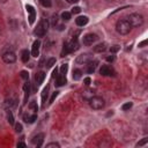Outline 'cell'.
Here are the masks:
<instances>
[{"label": "cell", "instance_id": "6da1fadb", "mask_svg": "<svg viewBox=\"0 0 148 148\" xmlns=\"http://www.w3.org/2000/svg\"><path fill=\"white\" fill-rule=\"evenodd\" d=\"M116 30L120 35H127L132 30V26L127 21V19H120L116 23Z\"/></svg>", "mask_w": 148, "mask_h": 148}, {"label": "cell", "instance_id": "7a4b0ae2", "mask_svg": "<svg viewBox=\"0 0 148 148\" xmlns=\"http://www.w3.org/2000/svg\"><path fill=\"white\" fill-rule=\"evenodd\" d=\"M48 29H49V21L46 19H42L35 29V35L38 37H43L48 33Z\"/></svg>", "mask_w": 148, "mask_h": 148}, {"label": "cell", "instance_id": "3957f363", "mask_svg": "<svg viewBox=\"0 0 148 148\" xmlns=\"http://www.w3.org/2000/svg\"><path fill=\"white\" fill-rule=\"evenodd\" d=\"M126 19H127V21L130 22V24L132 26V28H133V27H140V26H142V23H143V16L140 15V14H138V13L130 14Z\"/></svg>", "mask_w": 148, "mask_h": 148}, {"label": "cell", "instance_id": "277c9868", "mask_svg": "<svg viewBox=\"0 0 148 148\" xmlns=\"http://www.w3.org/2000/svg\"><path fill=\"white\" fill-rule=\"evenodd\" d=\"M89 105L94 110H101L104 107V100L101 96H93L89 101Z\"/></svg>", "mask_w": 148, "mask_h": 148}, {"label": "cell", "instance_id": "5b68a950", "mask_svg": "<svg viewBox=\"0 0 148 148\" xmlns=\"http://www.w3.org/2000/svg\"><path fill=\"white\" fill-rule=\"evenodd\" d=\"M79 49V43H78V39L77 38H73L71 42L64 44V50H65V53H71V52H74Z\"/></svg>", "mask_w": 148, "mask_h": 148}, {"label": "cell", "instance_id": "8992f818", "mask_svg": "<svg viewBox=\"0 0 148 148\" xmlns=\"http://www.w3.org/2000/svg\"><path fill=\"white\" fill-rule=\"evenodd\" d=\"M90 60H93V56L90 53H84V54H80L77 59H75V62L78 65H86L88 64Z\"/></svg>", "mask_w": 148, "mask_h": 148}, {"label": "cell", "instance_id": "52a82bcc", "mask_svg": "<svg viewBox=\"0 0 148 148\" xmlns=\"http://www.w3.org/2000/svg\"><path fill=\"white\" fill-rule=\"evenodd\" d=\"M3 60L6 64H14L16 61V56L13 51H7L3 54Z\"/></svg>", "mask_w": 148, "mask_h": 148}, {"label": "cell", "instance_id": "ba28073f", "mask_svg": "<svg viewBox=\"0 0 148 148\" xmlns=\"http://www.w3.org/2000/svg\"><path fill=\"white\" fill-rule=\"evenodd\" d=\"M96 39H97V35L90 33V34H87V35L84 36L82 42H84L85 45H93V43H95Z\"/></svg>", "mask_w": 148, "mask_h": 148}, {"label": "cell", "instance_id": "9c48e42d", "mask_svg": "<svg viewBox=\"0 0 148 148\" xmlns=\"http://www.w3.org/2000/svg\"><path fill=\"white\" fill-rule=\"evenodd\" d=\"M43 141H44V134L43 133H38L37 135H35L31 140L33 145L36 146V147H41L43 145Z\"/></svg>", "mask_w": 148, "mask_h": 148}, {"label": "cell", "instance_id": "30bf717a", "mask_svg": "<svg viewBox=\"0 0 148 148\" xmlns=\"http://www.w3.org/2000/svg\"><path fill=\"white\" fill-rule=\"evenodd\" d=\"M39 48H41V42L39 41H35L31 48V56L33 57H38L39 56Z\"/></svg>", "mask_w": 148, "mask_h": 148}, {"label": "cell", "instance_id": "8fae6325", "mask_svg": "<svg viewBox=\"0 0 148 148\" xmlns=\"http://www.w3.org/2000/svg\"><path fill=\"white\" fill-rule=\"evenodd\" d=\"M100 73L102 74L103 77H109V75H113V69L112 68H110L109 66H107V65H104V66H102L101 67V69H100Z\"/></svg>", "mask_w": 148, "mask_h": 148}, {"label": "cell", "instance_id": "7c38bea8", "mask_svg": "<svg viewBox=\"0 0 148 148\" xmlns=\"http://www.w3.org/2000/svg\"><path fill=\"white\" fill-rule=\"evenodd\" d=\"M27 12L29 13V23L33 24L35 22V19H36V13H35L34 7L30 5H27Z\"/></svg>", "mask_w": 148, "mask_h": 148}, {"label": "cell", "instance_id": "4fadbf2b", "mask_svg": "<svg viewBox=\"0 0 148 148\" xmlns=\"http://www.w3.org/2000/svg\"><path fill=\"white\" fill-rule=\"evenodd\" d=\"M37 119V115H36V112L35 113H29V112H27V113H24L23 115V120L26 122V123H29V124H31V123H34L35 120Z\"/></svg>", "mask_w": 148, "mask_h": 148}, {"label": "cell", "instance_id": "5bb4252c", "mask_svg": "<svg viewBox=\"0 0 148 148\" xmlns=\"http://www.w3.org/2000/svg\"><path fill=\"white\" fill-rule=\"evenodd\" d=\"M97 64H98V61L97 60H90L88 64H87V72L89 73V74H92V73H94L95 72V69H96V66H97Z\"/></svg>", "mask_w": 148, "mask_h": 148}, {"label": "cell", "instance_id": "9a60e30c", "mask_svg": "<svg viewBox=\"0 0 148 148\" xmlns=\"http://www.w3.org/2000/svg\"><path fill=\"white\" fill-rule=\"evenodd\" d=\"M75 23H77V26H79V27H84V26H86L87 23H88V18L87 16H79V18H77L75 19Z\"/></svg>", "mask_w": 148, "mask_h": 148}, {"label": "cell", "instance_id": "2e32d148", "mask_svg": "<svg viewBox=\"0 0 148 148\" xmlns=\"http://www.w3.org/2000/svg\"><path fill=\"white\" fill-rule=\"evenodd\" d=\"M66 78H65V75H61V74H59V75L56 78V86L57 87H61V86H64V85H66Z\"/></svg>", "mask_w": 148, "mask_h": 148}, {"label": "cell", "instance_id": "e0dca14e", "mask_svg": "<svg viewBox=\"0 0 148 148\" xmlns=\"http://www.w3.org/2000/svg\"><path fill=\"white\" fill-rule=\"evenodd\" d=\"M44 79H45V73L44 72H38L35 75V81H36L37 85H42Z\"/></svg>", "mask_w": 148, "mask_h": 148}, {"label": "cell", "instance_id": "ac0fdd59", "mask_svg": "<svg viewBox=\"0 0 148 148\" xmlns=\"http://www.w3.org/2000/svg\"><path fill=\"white\" fill-rule=\"evenodd\" d=\"M93 96H95V93H94V90H92V89H87V90H85V92L82 93V98H84L85 101H89Z\"/></svg>", "mask_w": 148, "mask_h": 148}, {"label": "cell", "instance_id": "d6986e66", "mask_svg": "<svg viewBox=\"0 0 148 148\" xmlns=\"http://www.w3.org/2000/svg\"><path fill=\"white\" fill-rule=\"evenodd\" d=\"M107 50V44L105 43H101V44H97L96 46H94V52L96 53H102Z\"/></svg>", "mask_w": 148, "mask_h": 148}, {"label": "cell", "instance_id": "ffe728a7", "mask_svg": "<svg viewBox=\"0 0 148 148\" xmlns=\"http://www.w3.org/2000/svg\"><path fill=\"white\" fill-rule=\"evenodd\" d=\"M5 107H6L8 110L13 109L14 107H16V100H15V98H10V100H6V102H5Z\"/></svg>", "mask_w": 148, "mask_h": 148}, {"label": "cell", "instance_id": "44dd1931", "mask_svg": "<svg viewBox=\"0 0 148 148\" xmlns=\"http://www.w3.org/2000/svg\"><path fill=\"white\" fill-rule=\"evenodd\" d=\"M29 58H30V52L28 50H23L21 52V60L23 62H28L29 61Z\"/></svg>", "mask_w": 148, "mask_h": 148}, {"label": "cell", "instance_id": "7402d4cb", "mask_svg": "<svg viewBox=\"0 0 148 148\" xmlns=\"http://www.w3.org/2000/svg\"><path fill=\"white\" fill-rule=\"evenodd\" d=\"M81 77H82V72H81V69L77 68V69H74V71H73V79H74V80H80Z\"/></svg>", "mask_w": 148, "mask_h": 148}, {"label": "cell", "instance_id": "603a6c76", "mask_svg": "<svg viewBox=\"0 0 148 148\" xmlns=\"http://www.w3.org/2000/svg\"><path fill=\"white\" fill-rule=\"evenodd\" d=\"M28 108H29V110L33 111V112H37V111H38V107H37V102H36V101H31V102L29 103Z\"/></svg>", "mask_w": 148, "mask_h": 148}, {"label": "cell", "instance_id": "cb8c5ba5", "mask_svg": "<svg viewBox=\"0 0 148 148\" xmlns=\"http://www.w3.org/2000/svg\"><path fill=\"white\" fill-rule=\"evenodd\" d=\"M61 19L64 21H69L71 20V13L69 12H62L61 13Z\"/></svg>", "mask_w": 148, "mask_h": 148}, {"label": "cell", "instance_id": "d4e9b609", "mask_svg": "<svg viewBox=\"0 0 148 148\" xmlns=\"http://www.w3.org/2000/svg\"><path fill=\"white\" fill-rule=\"evenodd\" d=\"M48 94H49V86H46L42 93V100H43V104L45 103V98L48 97Z\"/></svg>", "mask_w": 148, "mask_h": 148}, {"label": "cell", "instance_id": "484cf974", "mask_svg": "<svg viewBox=\"0 0 148 148\" xmlns=\"http://www.w3.org/2000/svg\"><path fill=\"white\" fill-rule=\"evenodd\" d=\"M67 71H68V65L67 64L61 65V67H60V74L61 75H65V74L67 73Z\"/></svg>", "mask_w": 148, "mask_h": 148}, {"label": "cell", "instance_id": "4316f807", "mask_svg": "<svg viewBox=\"0 0 148 148\" xmlns=\"http://www.w3.org/2000/svg\"><path fill=\"white\" fill-rule=\"evenodd\" d=\"M7 119H8V123H10V124H12V125L14 124V117H13V113H12L10 110H8V112H7Z\"/></svg>", "mask_w": 148, "mask_h": 148}, {"label": "cell", "instance_id": "83f0119b", "mask_svg": "<svg viewBox=\"0 0 148 148\" xmlns=\"http://www.w3.org/2000/svg\"><path fill=\"white\" fill-rule=\"evenodd\" d=\"M39 3L44 7H51V0H39Z\"/></svg>", "mask_w": 148, "mask_h": 148}, {"label": "cell", "instance_id": "f1b7e54d", "mask_svg": "<svg viewBox=\"0 0 148 148\" xmlns=\"http://www.w3.org/2000/svg\"><path fill=\"white\" fill-rule=\"evenodd\" d=\"M54 64H56V59H54V58H50V59L46 61V67L50 68V67H52Z\"/></svg>", "mask_w": 148, "mask_h": 148}, {"label": "cell", "instance_id": "f546056e", "mask_svg": "<svg viewBox=\"0 0 148 148\" xmlns=\"http://www.w3.org/2000/svg\"><path fill=\"white\" fill-rule=\"evenodd\" d=\"M20 75H21V78L24 79V80H28V79H29V73H28L27 71H22V72L20 73Z\"/></svg>", "mask_w": 148, "mask_h": 148}, {"label": "cell", "instance_id": "4dcf8cb0", "mask_svg": "<svg viewBox=\"0 0 148 148\" xmlns=\"http://www.w3.org/2000/svg\"><path fill=\"white\" fill-rule=\"evenodd\" d=\"M132 105H133V104H132L131 102H127V103H125V104L122 107V109H123L124 111H127V110H130V109L132 108Z\"/></svg>", "mask_w": 148, "mask_h": 148}, {"label": "cell", "instance_id": "1f68e13d", "mask_svg": "<svg viewBox=\"0 0 148 148\" xmlns=\"http://www.w3.org/2000/svg\"><path fill=\"white\" fill-rule=\"evenodd\" d=\"M46 147H48V148H51V147L59 148V147H60V145H59L58 142H51V143H48V145H46Z\"/></svg>", "mask_w": 148, "mask_h": 148}, {"label": "cell", "instance_id": "d6a6232c", "mask_svg": "<svg viewBox=\"0 0 148 148\" xmlns=\"http://www.w3.org/2000/svg\"><path fill=\"white\" fill-rule=\"evenodd\" d=\"M80 12H81V8L78 7V6H75V7L72 8V13H73V14H79Z\"/></svg>", "mask_w": 148, "mask_h": 148}, {"label": "cell", "instance_id": "836d02e7", "mask_svg": "<svg viewBox=\"0 0 148 148\" xmlns=\"http://www.w3.org/2000/svg\"><path fill=\"white\" fill-rule=\"evenodd\" d=\"M119 49H120V48H119L118 45H113V46L110 48V52H111V53H115V52H117Z\"/></svg>", "mask_w": 148, "mask_h": 148}, {"label": "cell", "instance_id": "e575fe53", "mask_svg": "<svg viewBox=\"0 0 148 148\" xmlns=\"http://www.w3.org/2000/svg\"><path fill=\"white\" fill-rule=\"evenodd\" d=\"M15 131H16L18 133H20V132H22V125H21L20 123H18V124H15Z\"/></svg>", "mask_w": 148, "mask_h": 148}, {"label": "cell", "instance_id": "d590c367", "mask_svg": "<svg viewBox=\"0 0 148 148\" xmlns=\"http://www.w3.org/2000/svg\"><path fill=\"white\" fill-rule=\"evenodd\" d=\"M58 93H59V92H54V93L52 94V96H51V98H50V102H49L50 104H51V103H52V102H53V101L56 100V97L58 96Z\"/></svg>", "mask_w": 148, "mask_h": 148}, {"label": "cell", "instance_id": "8d00e7d4", "mask_svg": "<svg viewBox=\"0 0 148 148\" xmlns=\"http://www.w3.org/2000/svg\"><path fill=\"white\" fill-rule=\"evenodd\" d=\"M147 142H148V138H143L140 142H138V143H136V146H143V145H145V143H147Z\"/></svg>", "mask_w": 148, "mask_h": 148}, {"label": "cell", "instance_id": "74e56055", "mask_svg": "<svg viewBox=\"0 0 148 148\" xmlns=\"http://www.w3.org/2000/svg\"><path fill=\"white\" fill-rule=\"evenodd\" d=\"M90 82H92V79L88 77V78H85V80H84V84L86 85V86H89L90 85Z\"/></svg>", "mask_w": 148, "mask_h": 148}, {"label": "cell", "instance_id": "f35d334b", "mask_svg": "<svg viewBox=\"0 0 148 148\" xmlns=\"http://www.w3.org/2000/svg\"><path fill=\"white\" fill-rule=\"evenodd\" d=\"M113 60H115V56H108V57H107V61L112 62Z\"/></svg>", "mask_w": 148, "mask_h": 148}, {"label": "cell", "instance_id": "ab89813d", "mask_svg": "<svg viewBox=\"0 0 148 148\" xmlns=\"http://www.w3.org/2000/svg\"><path fill=\"white\" fill-rule=\"evenodd\" d=\"M146 44H147V41H143V42H141V43L139 44V46H140V48H143Z\"/></svg>", "mask_w": 148, "mask_h": 148}, {"label": "cell", "instance_id": "60d3db41", "mask_svg": "<svg viewBox=\"0 0 148 148\" xmlns=\"http://www.w3.org/2000/svg\"><path fill=\"white\" fill-rule=\"evenodd\" d=\"M18 147H26V143L24 142H19L18 143Z\"/></svg>", "mask_w": 148, "mask_h": 148}, {"label": "cell", "instance_id": "b9f144b4", "mask_svg": "<svg viewBox=\"0 0 148 148\" xmlns=\"http://www.w3.org/2000/svg\"><path fill=\"white\" fill-rule=\"evenodd\" d=\"M57 72H58V71H57V68H56V69L53 71V78H57V77H58V74H57Z\"/></svg>", "mask_w": 148, "mask_h": 148}, {"label": "cell", "instance_id": "7bdbcfd3", "mask_svg": "<svg viewBox=\"0 0 148 148\" xmlns=\"http://www.w3.org/2000/svg\"><path fill=\"white\" fill-rule=\"evenodd\" d=\"M66 1H67V3H69V4H73L74 1H75V0H66Z\"/></svg>", "mask_w": 148, "mask_h": 148}, {"label": "cell", "instance_id": "ee69618b", "mask_svg": "<svg viewBox=\"0 0 148 148\" xmlns=\"http://www.w3.org/2000/svg\"><path fill=\"white\" fill-rule=\"evenodd\" d=\"M7 0H0V3H6Z\"/></svg>", "mask_w": 148, "mask_h": 148}, {"label": "cell", "instance_id": "f6af8a7d", "mask_svg": "<svg viewBox=\"0 0 148 148\" xmlns=\"http://www.w3.org/2000/svg\"><path fill=\"white\" fill-rule=\"evenodd\" d=\"M75 1H78V0H75Z\"/></svg>", "mask_w": 148, "mask_h": 148}]
</instances>
